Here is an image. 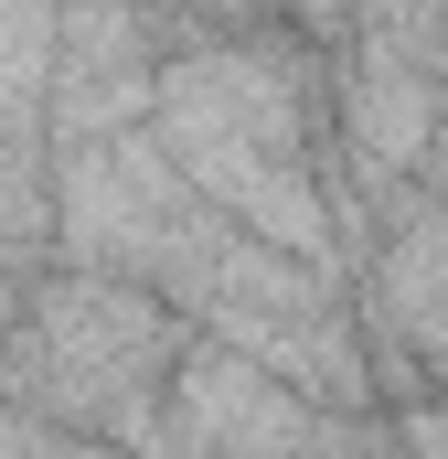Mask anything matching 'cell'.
Instances as JSON below:
<instances>
[{"label":"cell","mask_w":448,"mask_h":459,"mask_svg":"<svg viewBox=\"0 0 448 459\" xmlns=\"http://www.w3.org/2000/svg\"><path fill=\"white\" fill-rule=\"evenodd\" d=\"M182 310L117 267H65L43 289H22V321H11V352H0V385L11 406L32 417H117L139 438L160 374L182 363Z\"/></svg>","instance_id":"obj_1"}]
</instances>
